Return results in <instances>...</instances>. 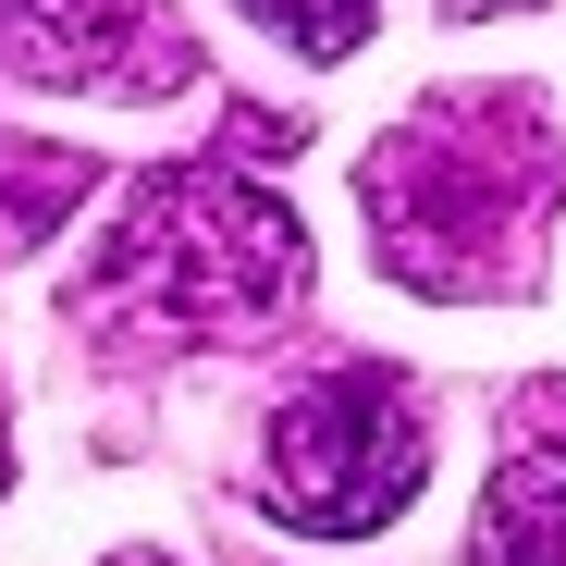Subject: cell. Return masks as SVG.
Listing matches in <instances>:
<instances>
[{
    "label": "cell",
    "instance_id": "cell-1",
    "mask_svg": "<svg viewBox=\"0 0 566 566\" xmlns=\"http://www.w3.org/2000/svg\"><path fill=\"white\" fill-rule=\"evenodd\" d=\"M357 210L407 296H431V308L530 296L542 234L566 210V136L530 86H443V99L369 136Z\"/></svg>",
    "mask_w": 566,
    "mask_h": 566
},
{
    "label": "cell",
    "instance_id": "cell-2",
    "mask_svg": "<svg viewBox=\"0 0 566 566\" xmlns=\"http://www.w3.org/2000/svg\"><path fill=\"white\" fill-rule=\"evenodd\" d=\"M296 283H308L296 210L259 198L234 160H172V172H148L124 198V222L86 247V271L62 283V308L112 357H172V345H222V333L283 321Z\"/></svg>",
    "mask_w": 566,
    "mask_h": 566
},
{
    "label": "cell",
    "instance_id": "cell-3",
    "mask_svg": "<svg viewBox=\"0 0 566 566\" xmlns=\"http://www.w3.org/2000/svg\"><path fill=\"white\" fill-rule=\"evenodd\" d=\"M419 481H431V407L395 357H333L271 407L259 517L308 530V542H357V530L407 517Z\"/></svg>",
    "mask_w": 566,
    "mask_h": 566
},
{
    "label": "cell",
    "instance_id": "cell-4",
    "mask_svg": "<svg viewBox=\"0 0 566 566\" xmlns=\"http://www.w3.org/2000/svg\"><path fill=\"white\" fill-rule=\"evenodd\" d=\"M0 62L25 86H74V99L198 86V38L172 25V0H0Z\"/></svg>",
    "mask_w": 566,
    "mask_h": 566
},
{
    "label": "cell",
    "instance_id": "cell-5",
    "mask_svg": "<svg viewBox=\"0 0 566 566\" xmlns=\"http://www.w3.org/2000/svg\"><path fill=\"white\" fill-rule=\"evenodd\" d=\"M481 566H566V395L493 468V493H481Z\"/></svg>",
    "mask_w": 566,
    "mask_h": 566
},
{
    "label": "cell",
    "instance_id": "cell-6",
    "mask_svg": "<svg viewBox=\"0 0 566 566\" xmlns=\"http://www.w3.org/2000/svg\"><path fill=\"white\" fill-rule=\"evenodd\" d=\"M86 172L74 148H38V136H13L0 148V259H25V247H50L62 222H74V198H86Z\"/></svg>",
    "mask_w": 566,
    "mask_h": 566
},
{
    "label": "cell",
    "instance_id": "cell-7",
    "mask_svg": "<svg viewBox=\"0 0 566 566\" xmlns=\"http://www.w3.org/2000/svg\"><path fill=\"white\" fill-rule=\"evenodd\" d=\"M247 13L283 38V50H308V62H345L369 38V0H247Z\"/></svg>",
    "mask_w": 566,
    "mask_h": 566
},
{
    "label": "cell",
    "instance_id": "cell-8",
    "mask_svg": "<svg viewBox=\"0 0 566 566\" xmlns=\"http://www.w3.org/2000/svg\"><path fill=\"white\" fill-rule=\"evenodd\" d=\"M443 13H468V25H481V13H530V0H443Z\"/></svg>",
    "mask_w": 566,
    "mask_h": 566
},
{
    "label": "cell",
    "instance_id": "cell-9",
    "mask_svg": "<svg viewBox=\"0 0 566 566\" xmlns=\"http://www.w3.org/2000/svg\"><path fill=\"white\" fill-rule=\"evenodd\" d=\"M0 481H13V419H0Z\"/></svg>",
    "mask_w": 566,
    "mask_h": 566
},
{
    "label": "cell",
    "instance_id": "cell-10",
    "mask_svg": "<svg viewBox=\"0 0 566 566\" xmlns=\"http://www.w3.org/2000/svg\"><path fill=\"white\" fill-rule=\"evenodd\" d=\"M112 566H160V554H112Z\"/></svg>",
    "mask_w": 566,
    "mask_h": 566
}]
</instances>
